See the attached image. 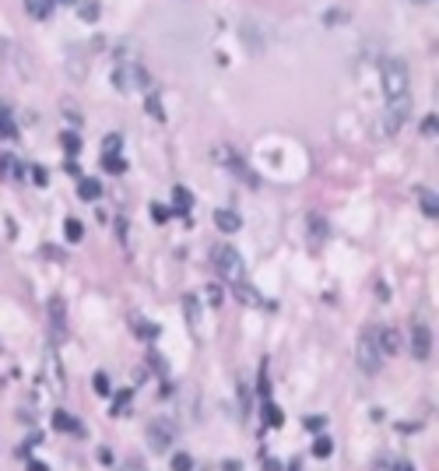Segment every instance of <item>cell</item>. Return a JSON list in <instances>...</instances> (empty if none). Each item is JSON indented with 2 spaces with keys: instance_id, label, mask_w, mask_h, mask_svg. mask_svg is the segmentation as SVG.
I'll use <instances>...</instances> for the list:
<instances>
[{
  "instance_id": "f6af8a7d",
  "label": "cell",
  "mask_w": 439,
  "mask_h": 471,
  "mask_svg": "<svg viewBox=\"0 0 439 471\" xmlns=\"http://www.w3.org/2000/svg\"><path fill=\"white\" fill-rule=\"evenodd\" d=\"M28 471H49L46 464H39V461H28Z\"/></svg>"
},
{
  "instance_id": "7dc6e473",
  "label": "cell",
  "mask_w": 439,
  "mask_h": 471,
  "mask_svg": "<svg viewBox=\"0 0 439 471\" xmlns=\"http://www.w3.org/2000/svg\"><path fill=\"white\" fill-rule=\"evenodd\" d=\"M415 4H432V0H415Z\"/></svg>"
},
{
  "instance_id": "d6a6232c",
  "label": "cell",
  "mask_w": 439,
  "mask_h": 471,
  "mask_svg": "<svg viewBox=\"0 0 439 471\" xmlns=\"http://www.w3.org/2000/svg\"><path fill=\"white\" fill-rule=\"evenodd\" d=\"M92 387H95V394H109V377H105V373H95V377H92Z\"/></svg>"
},
{
  "instance_id": "6da1fadb",
  "label": "cell",
  "mask_w": 439,
  "mask_h": 471,
  "mask_svg": "<svg viewBox=\"0 0 439 471\" xmlns=\"http://www.w3.org/2000/svg\"><path fill=\"white\" fill-rule=\"evenodd\" d=\"M355 362L365 377H376L379 366H383V348H379V338H376V327H362L359 334V345H355Z\"/></svg>"
},
{
  "instance_id": "cb8c5ba5",
  "label": "cell",
  "mask_w": 439,
  "mask_h": 471,
  "mask_svg": "<svg viewBox=\"0 0 439 471\" xmlns=\"http://www.w3.org/2000/svg\"><path fill=\"white\" fill-rule=\"evenodd\" d=\"M120 148H123V137H120V134H105V141H102V151H105V155H120Z\"/></svg>"
},
{
  "instance_id": "e0dca14e",
  "label": "cell",
  "mask_w": 439,
  "mask_h": 471,
  "mask_svg": "<svg viewBox=\"0 0 439 471\" xmlns=\"http://www.w3.org/2000/svg\"><path fill=\"white\" fill-rule=\"evenodd\" d=\"M25 11H28L35 22H42V18H49V11H53V0H25Z\"/></svg>"
},
{
  "instance_id": "f546056e",
  "label": "cell",
  "mask_w": 439,
  "mask_h": 471,
  "mask_svg": "<svg viewBox=\"0 0 439 471\" xmlns=\"http://www.w3.org/2000/svg\"><path fill=\"white\" fill-rule=\"evenodd\" d=\"M331 450H334V443H331V440H327V436H316V443H313V457H327Z\"/></svg>"
},
{
  "instance_id": "60d3db41",
  "label": "cell",
  "mask_w": 439,
  "mask_h": 471,
  "mask_svg": "<svg viewBox=\"0 0 439 471\" xmlns=\"http://www.w3.org/2000/svg\"><path fill=\"white\" fill-rule=\"evenodd\" d=\"M323 422H327L323 415H320V418H316V415H313V418H306V426H309V429H323Z\"/></svg>"
},
{
  "instance_id": "9a60e30c",
  "label": "cell",
  "mask_w": 439,
  "mask_h": 471,
  "mask_svg": "<svg viewBox=\"0 0 439 471\" xmlns=\"http://www.w3.org/2000/svg\"><path fill=\"white\" fill-rule=\"evenodd\" d=\"M144 110L155 117V123H166V110H162V95L155 88H148V99H144Z\"/></svg>"
},
{
  "instance_id": "2e32d148",
  "label": "cell",
  "mask_w": 439,
  "mask_h": 471,
  "mask_svg": "<svg viewBox=\"0 0 439 471\" xmlns=\"http://www.w3.org/2000/svg\"><path fill=\"white\" fill-rule=\"evenodd\" d=\"M98 194H102V183H98V180H88V176L78 180V197H81V200H98Z\"/></svg>"
},
{
  "instance_id": "30bf717a",
  "label": "cell",
  "mask_w": 439,
  "mask_h": 471,
  "mask_svg": "<svg viewBox=\"0 0 439 471\" xmlns=\"http://www.w3.org/2000/svg\"><path fill=\"white\" fill-rule=\"evenodd\" d=\"M67 67H71V78L74 81H85V67H88V57H85V49H78V46H71L67 49Z\"/></svg>"
},
{
  "instance_id": "ee69618b",
  "label": "cell",
  "mask_w": 439,
  "mask_h": 471,
  "mask_svg": "<svg viewBox=\"0 0 439 471\" xmlns=\"http://www.w3.org/2000/svg\"><path fill=\"white\" fill-rule=\"evenodd\" d=\"M327 22H331V25H338V22H345V15H341V8H334L331 15H327Z\"/></svg>"
},
{
  "instance_id": "8fae6325",
  "label": "cell",
  "mask_w": 439,
  "mask_h": 471,
  "mask_svg": "<svg viewBox=\"0 0 439 471\" xmlns=\"http://www.w3.org/2000/svg\"><path fill=\"white\" fill-rule=\"evenodd\" d=\"M214 225L222 229V232H229V236H232V232H239V229H243V219H239L236 212H229V207H218V212H214Z\"/></svg>"
},
{
  "instance_id": "4316f807",
  "label": "cell",
  "mask_w": 439,
  "mask_h": 471,
  "mask_svg": "<svg viewBox=\"0 0 439 471\" xmlns=\"http://www.w3.org/2000/svg\"><path fill=\"white\" fill-rule=\"evenodd\" d=\"M183 302H187V317H190V327H193V334H197V324H200V313H197V299H193V296H187Z\"/></svg>"
},
{
  "instance_id": "ab89813d",
  "label": "cell",
  "mask_w": 439,
  "mask_h": 471,
  "mask_svg": "<svg viewBox=\"0 0 439 471\" xmlns=\"http://www.w3.org/2000/svg\"><path fill=\"white\" fill-rule=\"evenodd\" d=\"M394 468H397V464H394L390 457H383L379 464H372V471H394Z\"/></svg>"
},
{
  "instance_id": "484cf974",
  "label": "cell",
  "mask_w": 439,
  "mask_h": 471,
  "mask_svg": "<svg viewBox=\"0 0 439 471\" xmlns=\"http://www.w3.org/2000/svg\"><path fill=\"white\" fill-rule=\"evenodd\" d=\"M81 232H85V229H81L78 219H67V222H64V236H67L71 243H81Z\"/></svg>"
},
{
  "instance_id": "8992f818",
  "label": "cell",
  "mask_w": 439,
  "mask_h": 471,
  "mask_svg": "<svg viewBox=\"0 0 439 471\" xmlns=\"http://www.w3.org/2000/svg\"><path fill=\"white\" fill-rule=\"evenodd\" d=\"M239 32H243V46L250 49L253 57H260L264 49L270 46V39H267V28H264V22H260V18H253V15H246V18L239 22Z\"/></svg>"
},
{
  "instance_id": "d4e9b609",
  "label": "cell",
  "mask_w": 439,
  "mask_h": 471,
  "mask_svg": "<svg viewBox=\"0 0 439 471\" xmlns=\"http://www.w3.org/2000/svg\"><path fill=\"white\" fill-rule=\"evenodd\" d=\"M60 141H64V148H67V155H71V159H74V155L81 151V137H78L74 130H64V137H60Z\"/></svg>"
},
{
  "instance_id": "4fadbf2b",
  "label": "cell",
  "mask_w": 439,
  "mask_h": 471,
  "mask_svg": "<svg viewBox=\"0 0 439 471\" xmlns=\"http://www.w3.org/2000/svg\"><path fill=\"white\" fill-rule=\"evenodd\" d=\"M53 426H57L60 433H74V436H81V422H78V418H71L64 408H60L57 415H53Z\"/></svg>"
},
{
  "instance_id": "ffe728a7",
  "label": "cell",
  "mask_w": 439,
  "mask_h": 471,
  "mask_svg": "<svg viewBox=\"0 0 439 471\" xmlns=\"http://www.w3.org/2000/svg\"><path fill=\"white\" fill-rule=\"evenodd\" d=\"M418 197H422V212H425L429 219H436V215H439V197H436V190H422Z\"/></svg>"
},
{
  "instance_id": "f35d334b",
  "label": "cell",
  "mask_w": 439,
  "mask_h": 471,
  "mask_svg": "<svg viewBox=\"0 0 439 471\" xmlns=\"http://www.w3.org/2000/svg\"><path fill=\"white\" fill-rule=\"evenodd\" d=\"M60 110H64V117H71L74 123H81V113H78V106H74V102H64Z\"/></svg>"
},
{
  "instance_id": "7bdbcfd3",
  "label": "cell",
  "mask_w": 439,
  "mask_h": 471,
  "mask_svg": "<svg viewBox=\"0 0 439 471\" xmlns=\"http://www.w3.org/2000/svg\"><path fill=\"white\" fill-rule=\"evenodd\" d=\"M264 471H282V464L274 461V457H264Z\"/></svg>"
},
{
  "instance_id": "ac0fdd59",
  "label": "cell",
  "mask_w": 439,
  "mask_h": 471,
  "mask_svg": "<svg viewBox=\"0 0 439 471\" xmlns=\"http://www.w3.org/2000/svg\"><path fill=\"white\" fill-rule=\"evenodd\" d=\"M18 176H21V166L11 155H0V180H18Z\"/></svg>"
},
{
  "instance_id": "1f68e13d",
  "label": "cell",
  "mask_w": 439,
  "mask_h": 471,
  "mask_svg": "<svg viewBox=\"0 0 439 471\" xmlns=\"http://www.w3.org/2000/svg\"><path fill=\"white\" fill-rule=\"evenodd\" d=\"M173 471H193V457L190 454H176L173 457Z\"/></svg>"
},
{
  "instance_id": "83f0119b",
  "label": "cell",
  "mask_w": 439,
  "mask_h": 471,
  "mask_svg": "<svg viewBox=\"0 0 439 471\" xmlns=\"http://www.w3.org/2000/svg\"><path fill=\"white\" fill-rule=\"evenodd\" d=\"M81 18H85V22H95V18H98V0H81Z\"/></svg>"
},
{
  "instance_id": "f1b7e54d",
  "label": "cell",
  "mask_w": 439,
  "mask_h": 471,
  "mask_svg": "<svg viewBox=\"0 0 439 471\" xmlns=\"http://www.w3.org/2000/svg\"><path fill=\"white\" fill-rule=\"evenodd\" d=\"M130 397H134L130 391H120V394H117V404H113V415H123V411H130Z\"/></svg>"
},
{
  "instance_id": "4dcf8cb0",
  "label": "cell",
  "mask_w": 439,
  "mask_h": 471,
  "mask_svg": "<svg viewBox=\"0 0 439 471\" xmlns=\"http://www.w3.org/2000/svg\"><path fill=\"white\" fill-rule=\"evenodd\" d=\"M436 130H439V117L429 113V117L422 120V134H425V137H436Z\"/></svg>"
},
{
  "instance_id": "ba28073f",
  "label": "cell",
  "mask_w": 439,
  "mask_h": 471,
  "mask_svg": "<svg viewBox=\"0 0 439 471\" xmlns=\"http://www.w3.org/2000/svg\"><path fill=\"white\" fill-rule=\"evenodd\" d=\"M214 159H218V162H222L225 169H232V173H239V176H243L246 183H257V180H253V173H250V166L243 162V155H239V151H232L229 144H218V148H214Z\"/></svg>"
},
{
  "instance_id": "603a6c76",
  "label": "cell",
  "mask_w": 439,
  "mask_h": 471,
  "mask_svg": "<svg viewBox=\"0 0 439 471\" xmlns=\"http://www.w3.org/2000/svg\"><path fill=\"white\" fill-rule=\"evenodd\" d=\"M309 232H313V243H323L327 239V222L316 219V215H309Z\"/></svg>"
},
{
  "instance_id": "3957f363",
  "label": "cell",
  "mask_w": 439,
  "mask_h": 471,
  "mask_svg": "<svg viewBox=\"0 0 439 471\" xmlns=\"http://www.w3.org/2000/svg\"><path fill=\"white\" fill-rule=\"evenodd\" d=\"M379 74H383V92H387V99H401V95H408V88H411V74H408V64H404V60L387 57V60H383V67H379Z\"/></svg>"
},
{
  "instance_id": "52a82bcc",
  "label": "cell",
  "mask_w": 439,
  "mask_h": 471,
  "mask_svg": "<svg viewBox=\"0 0 439 471\" xmlns=\"http://www.w3.org/2000/svg\"><path fill=\"white\" fill-rule=\"evenodd\" d=\"M173 440H176V422L173 418H151L148 422V443H151V450H169L173 447Z\"/></svg>"
},
{
  "instance_id": "d6986e66",
  "label": "cell",
  "mask_w": 439,
  "mask_h": 471,
  "mask_svg": "<svg viewBox=\"0 0 439 471\" xmlns=\"http://www.w3.org/2000/svg\"><path fill=\"white\" fill-rule=\"evenodd\" d=\"M102 169L113 173V176H123V173H127V162L120 159V155H102Z\"/></svg>"
},
{
  "instance_id": "44dd1931",
  "label": "cell",
  "mask_w": 439,
  "mask_h": 471,
  "mask_svg": "<svg viewBox=\"0 0 439 471\" xmlns=\"http://www.w3.org/2000/svg\"><path fill=\"white\" fill-rule=\"evenodd\" d=\"M49 317H53V327L64 331V299H60V296L49 299Z\"/></svg>"
},
{
  "instance_id": "5bb4252c",
  "label": "cell",
  "mask_w": 439,
  "mask_h": 471,
  "mask_svg": "<svg viewBox=\"0 0 439 471\" xmlns=\"http://www.w3.org/2000/svg\"><path fill=\"white\" fill-rule=\"evenodd\" d=\"M190 207H193V194H190L187 187H173V212L187 215Z\"/></svg>"
},
{
  "instance_id": "7a4b0ae2",
  "label": "cell",
  "mask_w": 439,
  "mask_h": 471,
  "mask_svg": "<svg viewBox=\"0 0 439 471\" xmlns=\"http://www.w3.org/2000/svg\"><path fill=\"white\" fill-rule=\"evenodd\" d=\"M113 85H117V92H137V88H151V78H148V71L141 67V60L130 53L127 60L117 64Z\"/></svg>"
},
{
  "instance_id": "d590c367",
  "label": "cell",
  "mask_w": 439,
  "mask_h": 471,
  "mask_svg": "<svg viewBox=\"0 0 439 471\" xmlns=\"http://www.w3.org/2000/svg\"><path fill=\"white\" fill-rule=\"evenodd\" d=\"M204 299H207L211 306H218V302H222V289H218V285H207V289H204Z\"/></svg>"
},
{
  "instance_id": "7c38bea8",
  "label": "cell",
  "mask_w": 439,
  "mask_h": 471,
  "mask_svg": "<svg viewBox=\"0 0 439 471\" xmlns=\"http://www.w3.org/2000/svg\"><path fill=\"white\" fill-rule=\"evenodd\" d=\"M376 338H379L383 355H397V352H401V334H397L394 327H376Z\"/></svg>"
},
{
  "instance_id": "bcb514c9",
  "label": "cell",
  "mask_w": 439,
  "mask_h": 471,
  "mask_svg": "<svg viewBox=\"0 0 439 471\" xmlns=\"http://www.w3.org/2000/svg\"><path fill=\"white\" fill-rule=\"evenodd\" d=\"M53 4H74V0H53Z\"/></svg>"
},
{
  "instance_id": "b9f144b4",
  "label": "cell",
  "mask_w": 439,
  "mask_h": 471,
  "mask_svg": "<svg viewBox=\"0 0 439 471\" xmlns=\"http://www.w3.org/2000/svg\"><path fill=\"white\" fill-rule=\"evenodd\" d=\"M117 471H148V468H144V464H137V461H127V464H123V468H117Z\"/></svg>"
},
{
  "instance_id": "e575fe53",
  "label": "cell",
  "mask_w": 439,
  "mask_h": 471,
  "mask_svg": "<svg viewBox=\"0 0 439 471\" xmlns=\"http://www.w3.org/2000/svg\"><path fill=\"white\" fill-rule=\"evenodd\" d=\"M264 411H267V422H270V426H282V411H278V408H274L270 401L264 404Z\"/></svg>"
},
{
  "instance_id": "8d00e7d4",
  "label": "cell",
  "mask_w": 439,
  "mask_h": 471,
  "mask_svg": "<svg viewBox=\"0 0 439 471\" xmlns=\"http://www.w3.org/2000/svg\"><path fill=\"white\" fill-rule=\"evenodd\" d=\"M151 219H155V222H166V219H169V207H166V204H151Z\"/></svg>"
},
{
  "instance_id": "5b68a950",
  "label": "cell",
  "mask_w": 439,
  "mask_h": 471,
  "mask_svg": "<svg viewBox=\"0 0 439 471\" xmlns=\"http://www.w3.org/2000/svg\"><path fill=\"white\" fill-rule=\"evenodd\" d=\"M214 268L232 285L246 282V264H243V257L236 253V246H214Z\"/></svg>"
},
{
  "instance_id": "7402d4cb",
  "label": "cell",
  "mask_w": 439,
  "mask_h": 471,
  "mask_svg": "<svg viewBox=\"0 0 439 471\" xmlns=\"http://www.w3.org/2000/svg\"><path fill=\"white\" fill-rule=\"evenodd\" d=\"M236 296H239L246 306H264V299H260V296H257V292H253L246 282H239V285H236Z\"/></svg>"
},
{
  "instance_id": "9c48e42d",
  "label": "cell",
  "mask_w": 439,
  "mask_h": 471,
  "mask_svg": "<svg viewBox=\"0 0 439 471\" xmlns=\"http://www.w3.org/2000/svg\"><path fill=\"white\" fill-rule=\"evenodd\" d=\"M411 352H415V359H429V352H432V338L422 320L411 324Z\"/></svg>"
},
{
  "instance_id": "836d02e7",
  "label": "cell",
  "mask_w": 439,
  "mask_h": 471,
  "mask_svg": "<svg viewBox=\"0 0 439 471\" xmlns=\"http://www.w3.org/2000/svg\"><path fill=\"white\" fill-rule=\"evenodd\" d=\"M0 137H15V123L8 113H0Z\"/></svg>"
},
{
  "instance_id": "74e56055",
  "label": "cell",
  "mask_w": 439,
  "mask_h": 471,
  "mask_svg": "<svg viewBox=\"0 0 439 471\" xmlns=\"http://www.w3.org/2000/svg\"><path fill=\"white\" fill-rule=\"evenodd\" d=\"M32 183H39V187H46V183H49V173H46L42 166H32Z\"/></svg>"
},
{
  "instance_id": "c3c4849f",
  "label": "cell",
  "mask_w": 439,
  "mask_h": 471,
  "mask_svg": "<svg viewBox=\"0 0 439 471\" xmlns=\"http://www.w3.org/2000/svg\"><path fill=\"white\" fill-rule=\"evenodd\" d=\"M404 471H411V468H404Z\"/></svg>"
},
{
  "instance_id": "277c9868",
  "label": "cell",
  "mask_w": 439,
  "mask_h": 471,
  "mask_svg": "<svg viewBox=\"0 0 439 471\" xmlns=\"http://www.w3.org/2000/svg\"><path fill=\"white\" fill-rule=\"evenodd\" d=\"M408 117H411V95H401V99H387V110H383V117H379V127H376V134H379V137H394Z\"/></svg>"
}]
</instances>
